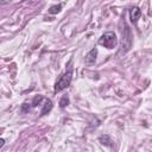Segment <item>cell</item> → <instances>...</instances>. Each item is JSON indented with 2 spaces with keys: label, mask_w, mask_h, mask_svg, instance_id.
<instances>
[{
  "label": "cell",
  "mask_w": 152,
  "mask_h": 152,
  "mask_svg": "<svg viewBox=\"0 0 152 152\" xmlns=\"http://www.w3.org/2000/svg\"><path fill=\"white\" fill-rule=\"evenodd\" d=\"M51 109H52V102H51V100L45 99V102H44L43 109H42V112H40V115H45V114H48Z\"/></svg>",
  "instance_id": "5"
},
{
  "label": "cell",
  "mask_w": 152,
  "mask_h": 152,
  "mask_svg": "<svg viewBox=\"0 0 152 152\" xmlns=\"http://www.w3.org/2000/svg\"><path fill=\"white\" fill-rule=\"evenodd\" d=\"M4 145H5V140H4L2 138H1V139H0V148H1V147H2Z\"/></svg>",
  "instance_id": "11"
},
{
  "label": "cell",
  "mask_w": 152,
  "mask_h": 152,
  "mask_svg": "<svg viewBox=\"0 0 152 152\" xmlns=\"http://www.w3.org/2000/svg\"><path fill=\"white\" fill-rule=\"evenodd\" d=\"M96 56H97V49L94 48V49H91V50L86 55V63H87V64H93V63H95Z\"/></svg>",
  "instance_id": "4"
},
{
  "label": "cell",
  "mask_w": 152,
  "mask_h": 152,
  "mask_svg": "<svg viewBox=\"0 0 152 152\" xmlns=\"http://www.w3.org/2000/svg\"><path fill=\"white\" fill-rule=\"evenodd\" d=\"M129 15H131V21H132L133 24H137L138 20L140 19V17H141V11H140V8L137 7V6L132 7V8L129 10Z\"/></svg>",
  "instance_id": "3"
},
{
  "label": "cell",
  "mask_w": 152,
  "mask_h": 152,
  "mask_svg": "<svg viewBox=\"0 0 152 152\" xmlns=\"http://www.w3.org/2000/svg\"><path fill=\"white\" fill-rule=\"evenodd\" d=\"M42 100H43V96H42V95H37V96H34V97H33V100H32L31 106H32V107L38 106V104L42 102Z\"/></svg>",
  "instance_id": "9"
},
{
  "label": "cell",
  "mask_w": 152,
  "mask_h": 152,
  "mask_svg": "<svg viewBox=\"0 0 152 152\" xmlns=\"http://www.w3.org/2000/svg\"><path fill=\"white\" fill-rule=\"evenodd\" d=\"M30 104H31V103H27V102L23 103V104H21V108H20L21 112H23V113H27V112L31 109V106H30Z\"/></svg>",
  "instance_id": "10"
},
{
  "label": "cell",
  "mask_w": 152,
  "mask_h": 152,
  "mask_svg": "<svg viewBox=\"0 0 152 152\" xmlns=\"http://www.w3.org/2000/svg\"><path fill=\"white\" fill-rule=\"evenodd\" d=\"M71 80H72V70L69 69L68 71H65L57 78V81L55 83V88H53L55 93H59V91L64 90L65 88H68L71 83Z\"/></svg>",
  "instance_id": "1"
},
{
  "label": "cell",
  "mask_w": 152,
  "mask_h": 152,
  "mask_svg": "<svg viewBox=\"0 0 152 152\" xmlns=\"http://www.w3.org/2000/svg\"><path fill=\"white\" fill-rule=\"evenodd\" d=\"M69 104V97L68 96H62V99H61V101H59V107L61 108H65L66 106Z\"/></svg>",
  "instance_id": "8"
},
{
  "label": "cell",
  "mask_w": 152,
  "mask_h": 152,
  "mask_svg": "<svg viewBox=\"0 0 152 152\" xmlns=\"http://www.w3.org/2000/svg\"><path fill=\"white\" fill-rule=\"evenodd\" d=\"M61 10H62V5L58 4V5H55V6H51L50 10H49V13L50 14H56V13L61 12Z\"/></svg>",
  "instance_id": "7"
},
{
  "label": "cell",
  "mask_w": 152,
  "mask_h": 152,
  "mask_svg": "<svg viewBox=\"0 0 152 152\" xmlns=\"http://www.w3.org/2000/svg\"><path fill=\"white\" fill-rule=\"evenodd\" d=\"M99 44L107 48V49H114L118 44V39L114 32H106L103 33L100 39H99Z\"/></svg>",
  "instance_id": "2"
},
{
  "label": "cell",
  "mask_w": 152,
  "mask_h": 152,
  "mask_svg": "<svg viewBox=\"0 0 152 152\" xmlns=\"http://www.w3.org/2000/svg\"><path fill=\"white\" fill-rule=\"evenodd\" d=\"M99 140H100V142L102 144V145H106V146H108V147H112V139L108 137V135H101L100 138H99Z\"/></svg>",
  "instance_id": "6"
}]
</instances>
